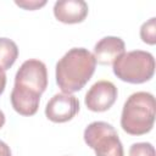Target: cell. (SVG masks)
Masks as SVG:
<instances>
[{
    "mask_svg": "<svg viewBox=\"0 0 156 156\" xmlns=\"http://www.w3.org/2000/svg\"><path fill=\"white\" fill-rule=\"evenodd\" d=\"M96 61L85 48L69 49L56 63V84L65 94L82 90L95 72Z\"/></svg>",
    "mask_w": 156,
    "mask_h": 156,
    "instance_id": "cell-1",
    "label": "cell"
},
{
    "mask_svg": "<svg viewBox=\"0 0 156 156\" xmlns=\"http://www.w3.org/2000/svg\"><path fill=\"white\" fill-rule=\"evenodd\" d=\"M156 102L151 93L136 91L124 102L121 115V127L130 135L149 133L155 122Z\"/></svg>",
    "mask_w": 156,
    "mask_h": 156,
    "instance_id": "cell-2",
    "label": "cell"
},
{
    "mask_svg": "<svg viewBox=\"0 0 156 156\" xmlns=\"http://www.w3.org/2000/svg\"><path fill=\"white\" fill-rule=\"evenodd\" d=\"M112 69L118 79L132 84H141L154 77L155 58L149 51H128L112 63Z\"/></svg>",
    "mask_w": 156,
    "mask_h": 156,
    "instance_id": "cell-3",
    "label": "cell"
},
{
    "mask_svg": "<svg viewBox=\"0 0 156 156\" xmlns=\"http://www.w3.org/2000/svg\"><path fill=\"white\" fill-rule=\"evenodd\" d=\"M83 136L85 144L95 151L96 156H124L118 133L107 122H91L84 129Z\"/></svg>",
    "mask_w": 156,
    "mask_h": 156,
    "instance_id": "cell-4",
    "label": "cell"
},
{
    "mask_svg": "<svg viewBox=\"0 0 156 156\" xmlns=\"http://www.w3.org/2000/svg\"><path fill=\"white\" fill-rule=\"evenodd\" d=\"M15 85L41 95L48 87V69L45 63L35 58L24 61L15 76Z\"/></svg>",
    "mask_w": 156,
    "mask_h": 156,
    "instance_id": "cell-5",
    "label": "cell"
},
{
    "mask_svg": "<svg viewBox=\"0 0 156 156\" xmlns=\"http://www.w3.org/2000/svg\"><path fill=\"white\" fill-rule=\"evenodd\" d=\"M117 87L110 80H99L90 87L84 98V104L93 112L107 111L116 102Z\"/></svg>",
    "mask_w": 156,
    "mask_h": 156,
    "instance_id": "cell-6",
    "label": "cell"
},
{
    "mask_svg": "<svg viewBox=\"0 0 156 156\" xmlns=\"http://www.w3.org/2000/svg\"><path fill=\"white\" fill-rule=\"evenodd\" d=\"M79 112V101L72 94H55L45 106V116L54 123L71 121Z\"/></svg>",
    "mask_w": 156,
    "mask_h": 156,
    "instance_id": "cell-7",
    "label": "cell"
},
{
    "mask_svg": "<svg viewBox=\"0 0 156 156\" xmlns=\"http://www.w3.org/2000/svg\"><path fill=\"white\" fill-rule=\"evenodd\" d=\"M88 4L83 0H60L54 5V16L66 24L80 23L88 16Z\"/></svg>",
    "mask_w": 156,
    "mask_h": 156,
    "instance_id": "cell-8",
    "label": "cell"
},
{
    "mask_svg": "<svg viewBox=\"0 0 156 156\" xmlns=\"http://www.w3.org/2000/svg\"><path fill=\"white\" fill-rule=\"evenodd\" d=\"M126 52V44L119 37H104L95 46L93 56L95 61L102 66L112 65L121 55Z\"/></svg>",
    "mask_w": 156,
    "mask_h": 156,
    "instance_id": "cell-9",
    "label": "cell"
},
{
    "mask_svg": "<svg viewBox=\"0 0 156 156\" xmlns=\"http://www.w3.org/2000/svg\"><path fill=\"white\" fill-rule=\"evenodd\" d=\"M40 96L41 95H38L33 91L13 85L10 99H11V105L17 113L22 116H33L38 111Z\"/></svg>",
    "mask_w": 156,
    "mask_h": 156,
    "instance_id": "cell-10",
    "label": "cell"
},
{
    "mask_svg": "<svg viewBox=\"0 0 156 156\" xmlns=\"http://www.w3.org/2000/svg\"><path fill=\"white\" fill-rule=\"evenodd\" d=\"M18 57L17 44L9 38H0V67L6 71L16 62Z\"/></svg>",
    "mask_w": 156,
    "mask_h": 156,
    "instance_id": "cell-11",
    "label": "cell"
},
{
    "mask_svg": "<svg viewBox=\"0 0 156 156\" xmlns=\"http://www.w3.org/2000/svg\"><path fill=\"white\" fill-rule=\"evenodd\" d=\"M140 38L144 43L149 45L156 44V18L151 17L149 21L144 22L140 27Z\"/></svg>",
    "mask_w": 156,
    "mask_h": 156,
    "instance_id": "cell-12",
    "label": "cell"
},
{
    "mask_svg": "<svg viewBox=\"0 0 156 156\" xmlns=\"http://www.w3.org/2000/svg\"><path fill=\"white\" fill-rule=\"evenodd\" d=\"M129 156H155V149L150 143H134L129 147Z\"/></svg>",
    "mask_w": 156,
    "mask_h": 156,
    "instance_id": "cell-13",
    "label": "cell"
},
{
    "mask_svg": "<svg viewBox=\"0 0 156 156\" xmlns=\"http://www.w3.org/2000/svg\"><path fill=\"white\" fill-rule=\"evenodd\" d=\"M15 4L24 10H37V9H40L43 7L44 5H46V1L45 0H41V1H38V0H20V1H15Z\"/></svg>",
    "mask_w": 156,
    "mask_h": 156,
    "instance_id": "cell-14",
    "label": "cell"
},
{
    "mask_svg": "<svg viewBox=\"0 0 156 156\" xmlns=\"http://www.w3.org/2000/svg\"><path fill=\"white\" fill-rule=\"evenodd\" d=\"M0 156H12L10 146L2 140H0Z\"/></svg>",
    "mask_w": 156,
    "mask_h": 156,
    "instance_id": "cell-15",
    "label": "cell"
},
{
    "mask_svg": "<svg viewBox=\"0 0 156 156\" xmlns=\"http://www.w3.org/2000/svg\"><path fill=\"white\" fill-rule=\"evenodd\" d=\"M5 87H6V73H5V71L0 67V95L4 93Z\"/></svg>",
    "mask_w": 156,
    "mask_h": 156,
    "instance_id": "cell-16",
    "label": "cell"
},
{
    "mask_svg": "<svg viewBox=\"0 0 156 156\" xmlns=\"http://www.w3.org/2000/svg\"><path fill=\"white\" fill-rule=\"evenodd\" d=\"M4 124H5V115H4V112L0 110V128L4 127Z\"/></svg>",
    "mask_w": 156,
    "mask_h": 156,
    "instance_id": "cell-17",
    "label": "cell"
}]
</instances>
